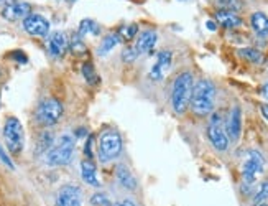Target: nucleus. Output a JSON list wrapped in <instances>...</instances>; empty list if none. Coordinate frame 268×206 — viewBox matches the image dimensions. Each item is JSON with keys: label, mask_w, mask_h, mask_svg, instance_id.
<instances>
[{"label": "nucleus", "mask_w": 268, "mask_h": 206, "mask_svg": "<svg viewBox=\"0 0 268 206\" xmlns=\"http://www.w3.org/2000/svg\"><path fill=\"white\" fill-rule=\"evenodd\" d=\"M257 206H268V203H260V204H257Z\"/></svg>", "instance_id": "nucleus-37"}, {"label": "nucleus", "mask_w": 268, "mask_h": 206, "mask_svg": "<svg viewBox=\"0 0 268 206\" xmlns=\"http://www.w3.org/2000/svg\"><path fill=\"white\" fill-rule=\"evenodd\" d=\"M76 137L71 134H63L58 142L46 152V162L51 167H63L68 165L74 157Z\"/></svg>", "instance_id": "nucleus-4"}, {"label": "nucleus", "mask_w": 268, "mask_h": 206, "mask_svg": "<svg viewBox=\"0 0 268 206\" xmlns=\"http://www.w3.org/2000/svg\"><path fill=\"white\" fill-rule=\"evenodd\" d=\"M137 33H138V26L133 23V25H130V26H127V30H125V38H127V40L135 38Z\"/></svg>", "instance_id": "nucleus-31"}, {"label": "nucleus", "mask_w": 268, "mask_h": 206, "mask_svg": "<svg viewBox=\"0 0 268 206\" xmlns=\"http://www.w3.org/2000/svg\"><path fill=\"white\" fill-rule=\"evenodd\" d=\"M266 200H268V182H262L252 196V203L257 206L260 203H266Z\"/></svg>", "instance_id": "nucleus-25"}, {"label": "nucleus", "mask_w": 268, "mask_h": 206, "mask_svg": "<svg viewBox=\"0 0 268 206\" xmlns=\"http://www.w3.org/2000/svg\"><path fill=\"white\" fill-rule=\"evenodd\" d=\"M121 204H122V206H138L137 203H133L132 200H125V201H122Z\"/></svg>", "instance_id": "nucleus-34"}, {"label": "nucleus", "mask_w": 268, "mask_h": 206, "mask_svg": "<svg viewBox=\"0 0 268 206\" xmlns=\"http://www.w3.org/2000/svg\"><path fill=\"white\" fill-rule=\"evenodd\" d=\"M216 20H217V23L224 26V28H239V26L242 25V18L239 17L235 12L217 10Z\"/></svg>", "instance_id": "nucleus-18"}, {"label": "nucleus", "mask_w": 268, "mask_h": 206, "mask_svg": "<svg viewBox=\"0 0 268 206\" xmlns=\"http://www.w3.org/2000/svg\"><path fill=\"white\" fill-rule=\"evenodd\" d=\"M4 139L7 143V149L10 150V154L18 155L23 150V143H25V134H23V126L17 117H10L5 119L4 124Z\"/></svg>", "instance_id": "nucleus-7"}, {"label": "nucleus", "mask_w": 268, "mask_h": 206, "mask_svg": "<svg viewBox=\"0 0 268 206\" xmlns=\"http://www.w3.org/2000/svg\"><path fill=\"white\" fill-rule=\"evenodd\" d=\"M207 139L217 152H225L229 149V135L225 130V121L221 112H213L207 124Z\"/></svg>", "instance_id": "nucleus-6"}, {"label": "nucleus", "mask_w": 268, "mask_h": 206, "mask_svg": "<svg viewBox=\"0 0 268 206\" xmlns=\"http://www.w3.org/2000/svg\"><path fill=\"white\" fill-rule=\"evenodd\" d=\"M66 50H68V40L65 37V33H61V32L51 33L48 40V51L51 53L53 56L59 58L66 53Z\"/></svg>", "instance_id": "nucleus-15"}, {"label": "nucleus", "mask_w": 268, "mask_h": 206, "mask_svg": "<svg viewBox=\"0 0 268 206\" xmlns=\"http://www.w3.org/2000/svg\"><path fill=\"white\" fill-rule=\"evenodd\" d=\"M69 50H71L73 54H76V56H82V54L87 53V48H86V43L82 41L81 35H74L71 38V41H69Z\"/></svg>", "instance_id": "nucleus-24"}, {"label": "nucleus", "mask_w": 268, "mask_h": 206, "mask_svg": "<svg viewBox=\"0 0 268 206\" xmlns=\"http://www.w3.org/2000/svg\"><path fill=\"white\" fill-rule=\"evenodd\" d=\"M239 56L244 58L245 61H250L253 65H262L263 63V53L258 51L257 48H252V46H245V48H241L239 50Z\"/></svg>", "instance_id": "nucleus-20"}, {"label": "nucleus", "mask_w": 268, "mask_h": 206, "mask_svg": "<svg viewBox=\"0 0 268 206\" xmlns=\"http://www.w3.org/2000/svg\"><path fill=\"white\" fill-rule=\"evenodd\" d=\"M112 206H122L121 203H115V204H112Z\"/></svg>", "instance_id": "nucleus-38"}, {"label": "nucleus", "mask_w": 268, "mask_h": 206, "mask_svg": "<svg viewBox=\"0 0 268 206\" xmlns=\"http://www.w3.org/2000/svg\"><path fill=\"white\" fill-rule=\"evenodd\" d=\"M0 160H2V162H4V163H5L7 167H9L10 170H13V168H15V167H13V162L10 160V157L5 154V150H4L2 147H0Z\"/></svg>", "instance_id": "nucleus-32"}, {"label": "nucleus", "mask_w": 268, "mask_h": 206, "mask_svg": "<svg viewBox=\"0 0 268 206\" xmlns=\"http://www.w3.org/2000/svg\"><path fill=\"white\" fill-rule=\"evenodd\" d=\"M207 28H209V30H216V25H214L213 22H211V20L207 22Z\"/></svg>", "instance_id": "nucleus-36"}, {"label": "nucleus", "mask_w": 268, "mask_h": 206, "mask_svg": "<svg viewBox=\"0 0 268 206\" xmlns=\"http://www.w3.org/2000/svg\"><path fill=\"white\" fill-rule=\"evenodd\" d=\"M124 142L121 134L115 129H107L99 135L97 140V157L102 163L115 160L122 154Z\"/></svg>", "instance_id": "nucleus-3"}, {"label": "nucleus", "mask_w": 268, "mask_h": 206, "mask_svg": "<svg viewBox=\"0 0 268 206\" xmlns=\"http://www.w3.org/2000/svg\"><path fill=\"white\" fill-rule=\"evenodd\" d=\"M23 28L32 37H48L49 22L40 13H30L26 18H23Z\"/></svg>", "instance_id": "nucleus-9"}, {"label": "nucleus", "mask_w": 268, "mask_h": 206, "mask_svg": "<svg viewBox=\"0 0 268 206\" xmlns=\"http://www.w3.org/2000/svg\"><path fill=\"white\" fill-rule=\"evenodd\" d=\"M138 53L135 51V48L133 46H127L125 50L122 51V61L124 63H133V61L137 60Z\"/></svg>", "instance_id": "nucleus-28"}, {"label": "nucleus", "mask_w": 268, "mask_h": 206, "mask_svg": "<svg viewBox=\"0 0 268 206\" xmlns=\"http://www.w3.org/2000/svg\"><path fill=\"white\" fill-rule=\"evenodd\" d=\"M252 30L258 38H268V15L263 12H253L250 15Z\"/></svg>", "instance_id": "nucleus-16"}, {"label": "nucleus", "mask_w": 268, "mask_h": 206, "mask_svg": "<svg viewBox=\"0 0 268 206\" xmlns=\"http://www.w3.org/2000/svg\"><path fill=\"white\" fill-rule=\"evenodd\" d=\"M101 33V26H99L94 20L86 18L79 23V35H99Z\"/></svg>", "instance_id": "nucleus-23"}, {"label": "nucleus", "mask_w": 268, "mask_h": 206, "mask_svg": "<svg viewBox=\"0 0 268 206\" xmlns=\"http://www.w3.org/2000/svg\"><path fill=\"white\" fill-rule=\"evenodd\" d=\"M260 111H262L263 117L268 121V104H262V106H260Z\"/></svg>", "instance_id": "nucleus-33"}, {"label": "nucleus", "mask_w": 268, "mask_h": 206, "mask_svg": "<svg viewBox=\"0 0 268 206\" xmlns=\"http://www.w3.org/2000/svg\"><path fill=\"white\" fill-rule=\"evenodd\" d=\"M265 170V160L263 155L258 150H250L247 155V160L242 165V193L249 195L252 193L253 183L257 182L258 175H262Z\"/></svg>", "instance_id": "nucleus-5"}, {"label": "nucleus", "mask_w": 268, "mask_h": 206, "mask_svg": "<svg viewBox=\"0 0 268 206\" xmlns=\"http://www.w3.org/2000/svg\"><path fill=\"white\" fill-rule=\"evenodd\" d=\"M32 13V7L26 2H18V0H9L4 9H2V17L9 22H18V20L26 18Z\"/></svg>", "instance_id": "nucleus-10"}, {"label": "nucleus", "mask_w": 268, "mask_h": 206, "mask_svg": "<svg viewBox=\"0 0 268 206\" xmlns=\"http://www.w3.org/2000/svg\"><path fill=\"white\" fill-rule=\"evenodd\" d=\"M225 130H227L229 140L230 142H237L241 139L242 134V109L239 104L232 106L229 117L225 121Z\"/></svg>", "instance_id": "nucleus-12"}, {"label": "nucleus", "mask_w": 268, "mask_h": 206, "mask_svg": "<svg viewBox=\"0 0 268 206\" xmlns=\"http://www.w3.org/2000/svg\"><path fill=\"white\" fill-rule=\"evenodd\" d=\"M118 41H121V38H118L117 33H109V35H105L102 38L101 45H99L97 53L101 54V56H105V54H107L109 51H112L118 45Z\"/></svg>", "instance_id": "nucleus-21"}, {"label": "nucleus", "mask_w": 268, "mask_h": 206, "mask_svg": "<svg viewBox=\"0 0 268 206\" xmlns=\"http://www.w3.org/2000/svg\"><path fill=\"white\" fill-rule=\"evenodd\" d=\"M157 40H158V35L155 30H145L138 35V40H137V45L133 46L135 48V51L138 54H146L150 53L155 45H157Z\"/></svg>", "instance_id": "nucleus-14"}, {"label": "nucleus", "mask_w": 268, "mask_h": 206, "mask_svg": "<svg viewBox=\"0 0 268 206\" xmlns=\"http://www.w3.org/2000/svg\"><path fill=\"white\" fill-rule=\"evenodd\" d=\"M63 112H65V107H63L61 102L54 98H48V99H43L38 104L37 121L41 124V126L51 127L63 117Z\"/></svg>", "instance_id": "nucleus-8"}, {"label": "nucleus", "mask_w": 268, "mask_h": 206, "mask_svg": "<svg viewBox=\"0 0 268 206\" xmlns=\"http://www.w3.org/2000/svg\"><path fill=\"white\" fill-rule=\"evenodd\" d=\"M216 106V86L214 82L207 78H201L197 82H194L191 102L189 107L194 115L197 117H206L211 115Z\"/></svg>", "instance_id": "nucleus-1"}, {"label": "nucleus", "mask_w": 268, "mask_h": 206, "mask_svg": "<svg viewBox=\"0 0 268 206\" xmlns=\"http://www.w3.org/2000/svg\"><path fill=\"white\" fill-rule=\"evenodd\" d=\"M91 204L93 206H112V201L107 195L99 191V193H94L91 196Z\"/></svg>", "instance_id": "nucleus-27"}, {"label": "nucleus", "mask_w": 268, "mask_h": 206, "mask_svg": "<svg viewBox=\"0 0 268 206\" xmlns=\"http://www.w3.org/2000/svg\"><path fill=\"white\" fill-rule=\"evenodd\" d=\"M216 5L219 7L221 10H227V12H237L244 7L242 0H216Z\"/></svg>", "instance_id": "nucleus-26"}, {"label": "nucleus", "mask_w": 268, "mask_h": 206, "mask_svg": "<svg viewBox=\"0 0 268 206\" xmlns=\"http://www.w3.org/2000/svg\"><path fill=\"white\" fill-rule=\"evenodd\" d=\"M82 76L91 86H96V84L101 82V79H99L97 73H96V68H94L93 63H91V61H86V63L82 65Z\"/></svg>", "instance_id": "nucleus-22"}, {"label": "nucleus", "mask_w": 268, "mask_h": 206, "mask_svg": "<svg viewBox=\"0 0 268 206\" xmlns=\"http://www.w3.org/2000/svg\"><path fill=\"white\" fill-rule=\"evenodd\" d=\"M262 94H263L265 98L268 99V82H266V84H263V86H262Z\"/></svg>", "instance_id": "nucleus-35"}, {"label": "nucleus", "mask_w": 268, "mask_h": 206, "mask_svg": "<svg viewBox=\"0 0 268 206\" xmlns=\"http://www.w3.org/2000/svg\"><path fill=\"white\" fill-rule=\"evenodd\" d=\"M49 147H53V134L51 132H43L41 140H40V149L43 150V152H48Z\"/></svg>", "instance_id": "nucleus-29"}, {"label": "nucleus", "mask_w": 268, "mask_h": 206, "mask_svg": "<svg viewBox=\"0 0 268 206\" xmlns=\"http://www.w3.org/2000/svg\"><path fill=\"white\" fill-rule=\"evenodd\" d=\"M115 175H117L118 183H121L124 188L130 190V191L137 190V187H138L137 178L133 176V173H132V171H130L129 168L125 167V165H118V167H117V171H115Z\"/></svg>", "instance_id": "nucleus-19"}, {"label": "nucleus", "mask_w": 268, "mask_h": 206, "mask_svg": "<svg viewBox=\"0 0 268 206\" xmlns=\"http://www.w3.org/2000/svg\"><path fill=\"white\" fill-rule=\"evenodd\" d=\"M173 63V54L171 51H160L157 56V63L153 65V68L150 70V79L153 81H160L165 78L166 71L171 68Z\"/></svg>", "instance_id": "nucleus-13"}, {"label": "nucleus", "mask_w": 268, "mask_h": 206, "mask_svg": "<svg viewBox=\"0 0 268 206\" xmlns=\"http://www.w3.org/2000/svg\"><path fill=\"white\" fill-rule=\"evenodd\" d=\"M84 154L91 160L94 157V135H89V139L86 140V145H84Z\"/></svg>", "instance_id": "nucleus-30"}, {"label": "nucleus", "mask_w": 268, "mask_h": 206, "mask_svg": "<svg viewBox=\"0 0 268 206\" xmlns=\"http://www.w3.org/2000/svg\"><path fill=\"white\" fill-rule=\"evenodd\" d=\"M194 89V76L193 73L185 71L180 73L174 78L171 86V107L176 114H185L189 109V102H191Z\"/></svg>", "instance_id": "nucleus-2"}, {"label": "nucleus", "mask_w": 268, "mask_h": 206, "mask_svg": "<svg viewBox=\"0 0 268 206\" xmlns=\"http://www.w3.org/2000/svg\"><path fill=\"white\" fill-rule=\"evenodd\" d=\"M81 176L91 187H101V182H99V176H97V168L93 163V160L86 159L81 162Z\"/></svg>", "instance_id": "nucleus-17"}, {"label": "nucleus", "mask_w": 268, "mask_h": 206, "mask_svg": "<svg viewBox=\"0 0 268 206\" xmlns=\"http://www.w3.org/2000/svg\"><path fill=\"white\" fill-rule=\"evenodd\" d=\"M0 76H2V70H0Z\"/></svg>", "instance_id": "nucleus-39"}, {"label": "nucleus", "mask_w": 268, "mask_h": 206, "mask_svg": "<svg viewBox=\"0 0 268 206\" xmlns=\"http://www.w3.org/2000/svg\"><path fill=\"white\" fill-rule=\"evenodd\" d=\"M69 2H74V0H69Z\"/></svg>", "instance_id": "nucleus-40"}, {"label": "nucleus", "mask_w": 268, "mask_h": 206, "mask_svg": "<svg viewBox=\"0 0 268 206\" xmlns=\"http://www.w3.org/2000/svg\"><path fill=\"white\" fill-rule=\"evenodd\" d=\"M56 206H82V193L77 185H65L58 190Z\"/></svg>", "instance_id": "nucleus-11"}]
</instances>
